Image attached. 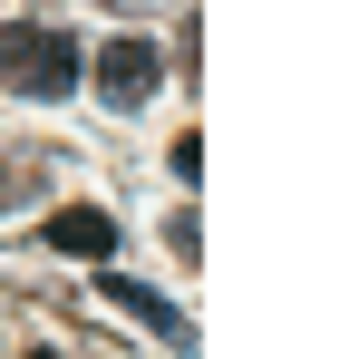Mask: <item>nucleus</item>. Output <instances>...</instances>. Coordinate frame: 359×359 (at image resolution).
<instances>
[{"label":"nucleus","mask_w":359,"mask_h":359,"mask_svg":"<svg viewBox=\"0 0 359 359\" xmlns=\"http://www.w3.org/2000/svg\"><path fill=\"white\" fill-rule=\"evenodd\" d=\"M39 194V156H20V165H0V204H29Z\"/></svg>","instance_id":"nucleus-5"},{"label":"nucleus","mask_w":359,"mask_h":359,"mask_svg":"<svg viewBox=\"0 0 359 359\" xmlns=\"http://www.w3.org/2000/svg\"><path fill=\"white\" fill-rule=\"evenodd\" d=\"M117 10H165V0H117Z\"/></svg>","instance_id":"nucleus-6"},{"label":"nucleus","mask_w":359,"mask_h":359,"mask_svg":"<svg viewBox=\"0 0 359 359\" xmlns=\"http://www.w3.org/2000/svg\"><path fill=\"white\" fill-rule=\"evenodd\" d=\"M88 78H97V97H107V107H146V97H156V78H165V59H156L146 39H117V49H97Z\"/></svg>","instance_id":"nucleus-2"},{"label":"nucleus","mask_w":359,"mask_h":359,"mask_svg":"<svg viewBox=\"0 0 359 359\" xmlns=\"http://www.w3.org/2000/svg\"><path fill=\"white\" fill-rule=\"evenodd\" d=\"M49 243H59L68 262H107V252H117V224H107L97 204H59V214H49Z\"/></svg>","instance_id":"nucleus-3"},{"label":"nucleus","mask_w":359,"mask_h":359,"mask_svg":"<svg viewBox=\"0 0 359 359\" xmlns=\"http://www.w3.org/2000/svg\"><path fill=\"white\" fill-rule=\"evenodd\" d=\"M20 359H59V350H20Z\"/></svg>","instance_id":"nucleus-7"},{"label":"nucleus","mask_w":359,"mask_h":359,"mask_svg":"<svg viewBox=\"0 0 359 359\" xmlns=\"http://www.w3.org/2000/svg\"><path fill=\"white\" fill-rule=\"evenodd\" d=\"M117 311H136L146 330H165V340H175V350H184V320H175V311H165V301H156V292H136V282H117Z\"/></svg>","instance_id":"nucleus-4"},{"label":"nucleus","mask_w":359,"mask_h":359,"mask_svg":"<svg viewBox=\"0 0 359 359\" xmlns=\"http://www.w3.org/2000/svg\"><path fill=\"white\" fill-rule=\"evenodd\" d=\"M0 78L20 88V97H68L88 59H78V39L68 29H0Z\"/></svg>","instance_id":"nucleus-1"}]
</instances>
